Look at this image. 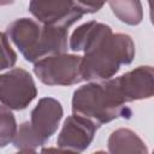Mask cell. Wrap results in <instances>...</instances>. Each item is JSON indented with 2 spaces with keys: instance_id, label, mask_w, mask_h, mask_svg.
Returning <instances> with one entry per match:
<instances>
[{
  "instance_id": "13",
  "label": "cell",
  "mask_w": 154,
  "mask_h": 154,
  "mask_svg": "<svg viewBox=\"0 0 154 154\" xmlns=\"http://www.w3.org/2000/svg\"><path fill=\"white\" fill-rule=\"evenodd\" d=\"M12 142L20 152H36V149L43 144L29 122L22 123L19 128H17Z\"/></svg>"
},
{
  "instance_id": "14",
  "label": "cell",
  "mask_w": 154,
  "mask_h": 154,
  "mask_svg": "<svg viewBox=\"0 0 154 154\" xmlns=\"http://www.w3.org/2000/svg\"><path fill=\"white\" fill-rule=\"evenodd\" d=\"M16 131L17 123L11 108L0 103V148L12 142Z\"/></svg>"
},
{
  "instance_id": "4",
  "label": "cell",
  "mask_w": 154,
  "mask_h": 154,
  "mask_svg": "<svg viewBox=\"0 0 154 154\" xmlns=\"http://www.w3.org/2000/svg\"><path fill=\"white\" fill-rule=\"evenodd\" d=\"M82 57L73 54H53L35 61L34 72L47 85H72L83 81L81 76Z\"/></svg>"
},
{
  "instance_id": "9",
  "label": "cell",
  "mask_w": 154,
  "mask_h": 154,
  "mask_svg": "<svg viewBox=\"0 0 154 154\" xmlns=\"http://www.w3.org/2000/svg\"><path fill=\"white\" fill-rule=\"evenodd\" d=\"M61 118V103L53 97H42L31 111L30 124L43 144L55 134Z\"/></svg>"
},
{
  "instance_id": "15",
  "label": "cell",
  "mask_w": 154,
  "mask_h": 154,
  "mask_svg": "<svg viewBox=\"0 0 154 154\" xmlns=\"http://www.w3.org/2000/svg\"><path fill=\"white\" fill-rule=\"evenodd\" d=\"M17 61V54L12 49L6 34L0 32V70L12 67Z\"/></svg>"
},
{
  "instance_id": "1",
  "label": "cell",
  "mask_w": 154,
  "mask_h": 154,
  "mask_svg": "<svg viewBox=\"0 0 154 154\" xmlns=\"http://www.w3.org/2000/svg\"><path fill=\"white\" fill-rule=\"evenodd\" d=\"M125 103L114 78L93 81L75 90L72 112L101 126L117 118L129 119L131 109Z\"/></svg>"
},
{
  "instance_id": "12",
  "label": "cell",
  "mask_w": 154,
  "mask_h": 154,
  "mask_svg": "<svg viewBox=\"0 0 154 154\" xmlns=\"http://www.w3.org/2000/svg\"><path fill=\"white\" fill-rule=\"evenodd\" d=\"M109 6L116 17L125 24L137 25L143 19V10L140 0H109Z\"/></svg>"
},
{
  "instance_id": "2",
  "label": "cell",
  "mask_w": 154,
  "mask_h": 154,
  "mask_svg": "<svg viewBox=\"0 0 154 154\" xmlns=\"http://www.w3.org/2000/svg\"><path fill=\"white\" fill-rule=\"evenodd\" d=\"M6 36L29 63L67 49V29L40 24L30 18H18L8 24Z\"/></svg>"
},
{
  "instance_id": "3",
  "label": "cell",
  "mask_w": 154,
  "mask_h": 154,
  "mask_svg": "<svg viewBox=\"0 0 154 154\" xmlns=\"http://www.w3.org/2000/svg\"><path fill=\"white\" fill-rule=\"evenodd\" d=\"M135 57V43L126 34H108L84 52L81 60L83 81H106L122 65H129Z\"/></svg>"
},
{
  "instance_id": "11",
  "label": "cell",
  "mask_w": 154,
  "mask_h": 154,
  "mask_svg": "<svg viewBox=\"0 0 154 154\" xmlns=\"http://www.w3.org/2000/svg\"><path fill=\"white\" fill-rule=\"evenodd\" d=\"M108 150L111 153H147L143 141L129 129H118L108 138Z\"/></svg>"
},
{
  "instance_id": "7",
  "label": "cell",
  "mask_w": 154,
  "mask_h": 154,
  "mask_svg": "<svg viewBox=\"0 0 154 154\" xmlns=\"http://www.w3.org/2000/svg\"><path fill=\"white\" fill-rule=\"evenodd\" d=\"M97 128L99 126L91 120L72 114L64 122L63 129L57 140L58 147L61 150L67 152H83L91 143Z\"/></svg>"
},
{
  "instance_id": "10",
  "label": "cell",
  "mask_w": 154,
  "mask_h": 154,
  "mask_svg": "<svg viewBox=\"0 0 154 154\" xmlns=\"http://www.w3.org/2000/svg\"><path fill=\"white\" fill-rule=\"evenodd\" d=\"M111 32L112 29L103 23L95 20L84 23L72 32L70 38V48L75 52H87Z\"/></svg>"
},
{
  "instance_id": "8",
  "label": "cell",
  "mask_w": 154,
  "mask_h": 154,
  "mask_svg": "<svg viewBox=\"0 0 154 154\" xmlns=\"http://www.w3.org/2000/svg\"><path fill=\"white\" fill-rule=\"evenodd\" d=\"M114 81L125 102L149 99L154 94V70L152 66H138Z\"/></svg>"
},
{
  "instance_id": "17",
  "label": "cell",
  "mask_w": 154,
  "mask_h": 154,
  "mask_svg": "<svg viewBox=\"0 0 154 154\" xmlns=\"http://www.w3.org/2000/svg\"><path fill=\"white\" fill-rule=\"evenodd\" d=\"M14 0H0V6H6V5H11L13 4Z\"/></svg>"
},
{
  "instance_id": "16",
  "label": "cell",
  "mask_w": 154,
  "mask_h": 154,
  "mask_svg": "<svg viewBox=\"0 0 154 154\" xmlns=\"http://www.w3.org/2000/svg\"><path fill=\"white\" fill-rule=\"evenodd\" d=\"M107 0H75V2L81 7L84 13L97 12Z\"/></svg>"
},
{
  "instance_id": "6",
  "label": "cell",
  "mask_w": 154,
  "mask_h": 154,
  "mask_svg": "<svg viewBox=\"0 0 154 154\" xmlns=\"http://www.w3.org/2000/svg\"><path fill=\"white\" fill-rule=\"evenodd\" d=\"M29 11L41 24L64 29L84 14L75 0H30Z\"/></svg>"
},
{
  "instance_id": "5",
  "label": "cell",
  "mask_w": 154,
  "mask_h": 154,
  "mask_svg": "<svg viewBox=\"0 0 154 154\" xmlns=\"http://www.w3.org/2000/svg\"><path fill=\"white\" fill-rule=\"evenodd\" d=\"M37 89L31 75L24 69H12L0 75V103L16 111L24 109L36 97Z\"/></svg>"
}]
</instances>
